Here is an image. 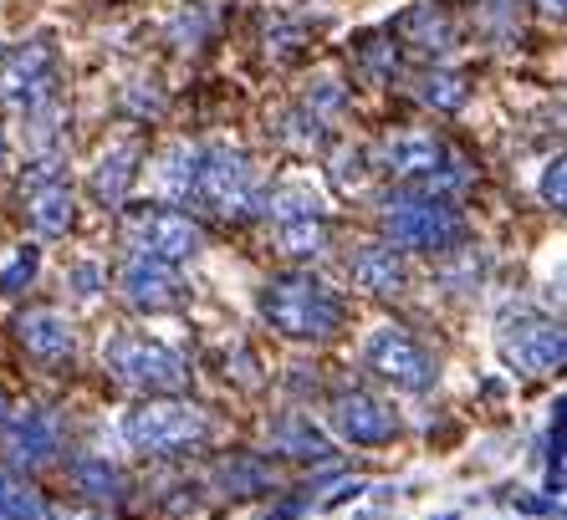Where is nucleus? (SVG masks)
I'll list each match as a JSON object with an SVG mask.
<instances>
[{
	"label": "nucleus",
	"instance_id": "nucleus-32",
	"mask_svg": "<svg viewBox=\"0 0 567 520\" xmlns=\"http://www.w3.org/2000/svg\"><path fill=\"white\" fill-rule=\"evenodd\" d=\"M542 15H553V21H567V0H537Z\"/></svg>",
	"mask_w": 567,
	"mask_h": 520
},
{
	"label": "nucleus",
	"instance_id": "nucleus-25",
	"mask_svg": "<svg viewBox=\"0 0 567 520\" xmlns=\"http://www.w3.org/2000/svg\"><path fill=\"white\" fill-rule=\"evenodd\" d=\"M266 215L281 225V220H302V215H322V205H317V195L307 184H281V189L266 195Z\"/></svg>",
	"mask_w": 567,
	"mask_h": 520
},
{
	"label": "nucleus",
	"instance_id": "nucleus-26",
	"mask_svg": "<svg viewBox=\"0 0 567 520\" xmlns=\"http://www.w3.org/2000/svg\"><path fill=\"white\" fill-rule=\"evenodd\" d=\"M215 485H225V495H256L271 485V475H266V465H256V459H225V465L215 469Z\"/></svg>",
	"mask_w": 567,
	"mask_h": 520
},
{
	"label": "nucleus",
	"instance_id": "nucleus-19",
	"mask_svg": "<svg viewBox=\"0 0 567 520\" xmlns=\"http://www.w3.org/2000/svg\"><path fill=\"white\" fill-rule=\"evenodd\" d=\"M199 169H205V148L199 144H169L164 154H158L154 164V184L158 195L174 199V205H195V189H199Z\"/></svg>",
	"mask_w": 567,
	"mask_h": 520
},
{
	"label": "nucleus",
	"instance_id": "nucleus-20",
	"mask_svg": "<svg viewBox=\"0 0 567 520\" xmlns=\"http://www.w3.org/2000/svg\"><path fill=\"white\" fill-rule=\"evenodd\" d=\"M72 485H78L93 506H113V500L123 495L118 465H107L103 455H78V459H72Z\"/></svg>",
	"mask_w": 567,
	"mask_h": 520
},
{
	"label": "nucleus",
	"instance_id": "nucleus-16",
	"mask_svg": "<svg viewBox=\"0 0 567 520\" xmlns=\"http://www.w3.org/2000/svg\"><path fill=\"white\" fill-rule=\"evenodd\" d=\"M16 337H21V347H27L31 357H41V363H66L72 347H78V332H72V322H66L56 306H31V312H21L16 316Z\"/></svg>",
	"mask_w": 567,
	"mask_h": 520
},
{
	"label": "nucleus",
	"instance_id": "nucleus-13",
	"mask_svg": "<svg viewBox=\"0 0 567 520\" xmlns=\"http://www.w3.org/2000/svg\"><path fill=\"white\" fill-rule=\"evenodd\" d=\"M6 465L11 469H27V475H37V469L56 465V455H62V424H56L52 414H41V408H31V414L11 418V429H6Z\"/></svg>",
	"mask_w": 567,
	"mask_h": 520
},
{
	"label": "nucleus",
	"instance_id": "nucleus-3",
	"mask_svg": "<svg viewBox=\"0 0 567 520\" xmlns=\"http://www.w3.org/2000/svg\"><path fill=\"white\" fill-rule=\"evenodd\" d=\"M205 434H210L205 414L195 404H179V398H148L123 418V439L138 455H185V449L205 444Z\"/></svg>",
	"mask_w": 567,
	"mask_h": 520
},
{
	"label": "nucleus",
	"instance_id": "nucleus-1",
	"mask_svg": "<svg viewBox=\"0 0 567 520\" xmlns=\"http://www.w3.org/2000/svg\"><path fill=\"white\" fill-rule=\"evenodd\" d=\"M383 230L389 240L404 250H424V256H445V250H461L465 240V215L450 205L435 189H399V195L383 199Z\"/></svg>",
	"mask_w": 567,
	"mask_h": 520
},
{
	"label": "nucleus",
	"instance_id": "nucleus-17",
	"mask_svg": "<svg viewBox=\"0 0 567 520\" xmlns=\"http://www.w3.org/2000/svg\"><path fill=\"white\" fill-rule=\"evenodd\" d=\"M138 169H144V138H123V144H113L93 169V195L103 199L107 209H123L128 205L133 179H138Z\"/></svg>",
	"mask_w": 567,
	"mask_h": 520
},
{
	"label": "nucleus",
	"instance_id": "nucleus-9",
	"mask_svg": "<svg viewBox=\"0 0 567 520\" xmlns=\"http://www.w3.org/2000/svg\"><path fill=\"white\" fill-rule=\"evenodd\" d=\"M128 235L133 250H148V256L164 260H195L205 246V230L189 220L185 209H128Z\"/></svg>",
	"mask_w": 567,
	"mask_h": 520
},
{
	"label": "nucleus",
	"instance_id": "nucleus-6",
	"mask_svg": "<svg viewBox=\"0 0 567 520\" xmlns=\"http://www.w3.org/2000/svg\"><path fill=\"white\" fill-rule=\"evenodd\" d=\"M0 97H6V107H16V113H27V117H37L41 107L56 103V46L52 41L37 37L6 56V66H0Z\"/></svg>",
	"mask_w": 567,
	"mask_h": 520
},
{
	"label": "nucleus",
	"instance_id": "nucleus-12",
	"mask_svg": "<svg viewBox=\"0 0 567 520\" xmlns=\"http://www.w3.org/2000/svg\"><path fill=\"white\" fill-rule=\"evenodd\" d=\"M27 195V220L37 225L41 235H66L72 220H78V205H72V184L56 174V158H37V169L21 184Z\"/></svg>",
	"mask_w": 567,
	"mask_h": 520
},
{
	"label": "nucleus",
	"instance_id": "nucleus-2",
	"mask_svg": "<svg viewBox=\"0 0 567 520\" xmlns=\"http://www.w3.org/2000/svg\"><path fill=\"white\" fill-rule=\"evenodd\" d=\"M261 316L277 326L281 337L322 342L343 326V301L332 297L317 275H271L261 291Z\"/></svg>",
	"mask_w": 567,
	"mask_h": 520
},
{
	"label": "nucleus",
	"instance_id": "nucleus-4",
	"mask_svg": "<svg viewBox=\"0 0 567 520\" xmlns=\"http://www.w3.org/2000/svg\"><path fill=\"white\" fill-rule=\"evenodd\" d=\"M103 363H107V373L133 393H179L189 383V363L179 357V352L164 347V342L133 337V332H123V337L107 342Z\"/></svg>",
	"mask_w": 567,
	"mask_h": 520
},
{
	"label": "nucleus",
	"instance_id": "nucleus-24",
	"mask_svg": "<svg viewBox=\"0 0 567 520\" xmlns=\"http://www.w3.org/2000/svg\"><path fill=\"white\" fill-rule=\"evenodd\" d=\"M420 97L430 107H440V113H461L465 97H471V82H465L461 72H424V77H420Z\"/></svg>",
	"mask_w": 567,
	"mask_h": 520
},
{
	"label": "nucleus",
	"instance_id": "nucleus-28",
	"mask_svg": "<svg viewBox=\"0 0 567 520\" xmlns=\"http://www.w3.org/2000/svg\"><path fill=\"white\" fill-rule=\"evenodd\" d=\"M31 275H37V246H21V250H16L11 266L0 271V291H21V287L31 281Z\"/></svg>",
	"mask_w": 567,
	"mask_h": 520
},
{
	"label": "nucleus",
	"instance_id": "nucleus-35",
	"mask_svg": "<svg viewBox=\"0 0 567 520\" xmlns=\"http://www.w3.org/2000/svg\"><path fill=\"white\" fill-rule=\"evenodd\" d=\"M6 418H11V398L0 393V429H6Z\"/></svg>",
	"mask_w": 567,
	"mask_h": 520
},
{
	"label": "nucleus",
	"instance_id": "nucleus-37",
	"mask_svg": "<svg viewBox=\"0 0 567 520\" xmlns=\"http://www.w3.org/2000/svg\"><path fill=\"white\" fill-rule=\"evenodd\" d=\"M0 164H6V133H0Z\"/></svg>",
	"mask_w": 567,
	"mask_h": 520
},
{
	"label": "nucleus",
	"instance_id": "nucleus-27",
	"mask_svg": "<svg viewBox=\"0 0 567 520\" xmlns=\"http://www.w3.org/2000/svg\"><path fill=\"white\" fill-rule=\"evenodd\" d=\"M481 27L496 41H516V0H481Z\"/></svg>",
	"mask_w": 567,
	"mask_h": 520
},
{
	"label": "nucleus",
	"instance_id": "nucleus-36",
	"mask_svg": "<svg viewBox=\"0 0 567 520\" xmlns=\"http://www.w3.org/2000/svg\"><path fill=\"white\" fill-rule=\"evenodd\" d=\"M563 429H567V398L557 404V434H563Z\"/></svg>",
	"mask_w": 567,
	"mask_h": 520
},
{
	"label": "nucleus",
	"instance_id": "nucleus-21",
	"mask_svg": "<svg viewBox=\"0 0 567 520\" xmlns=\"http://www.w3.org/2000/svg\"><path fill=\"white\" fill-rule=\"evenodd\" d=\"M328 240H332V230H328V220H322V215H302V220H281L277 225V250H281V256H291V260L322 256V250H328Z\"/></svg>",
	"mask_w": 567,
	"mask_h": 520
},
{
	"label": "nucleus",
	"instance_id": "nucleus-34",
	"mask_svg": "<svg viewBox=\"0 0 567 520\" xmlns=\"http://www.w3.org/2000/svg\"><path fill=\"white\" fill-rule=\"evenodd\" d=\"M297 510H302V500H287V506H281L277 516H266V520H291V516H297Z\"/></svg>",
	"mask_w": 567,
	"mask_h": 520
},
{
	"label": "nucleus",
	"instance_id": "nucleus-23",
	"mask_svg": "<svg viewBox=\"0 0 567 520\" xmlns=\"http://www.w3.org/2000/svg\"><path fill=\"white\" fill-rule=\"evenodd\" d=\"M0 520H56L47 510L37 490H27V480H16V475H0Z\"/></svg>",
	"mask_w": 567,
	"mask_h": 520
},
{
	"label": "nucleus",
	"instance_id": "nucleus-22",
	"mask_svg": "<svg viewBox=\"0 0 567 520\" xmlns=\"http://www.w3.org/2000/svg\"><path fill=\"white\" fill-rule=\"evenodd\" d=\"M271 444H277V455H291V459H332V444L322 439L307 418H287V424H277Z\"/></svg>",
	"mask_w": 567,
	"mask_h": 520
},
{
	"label": "nucleus",
	"instance_id": "nucleus-30",
	"mask_svg": "<svg viewBox=\"0 0 567 520\" xmlns=\"http://www.w3.org/2000/svg\"><path fill=\"white\" fill-rule=\"evenodd\" d=\"M97 281H103V271H97V266H78V271H72V287H78L82 301L97 297Z\"/></svg>",
	"mask_w": 567,
	"mask_h": 520
},
{
	"label": "nucleus",
	"instance_id": "nucleus-33",
	"mask_svg": "<svg viewBox=\"0 0 567 520\" xmlns=\"http://www.w3.org/2000/svg\"><path fill=\"white\" fill-rule=\"evenodd\" d=\"M56 520H107L103 510H56Z\"/></svg>",
	"mask_w": 567,
	"mask_h": 520
},
{
	"label": "nucleus",
	"instance_id": "nucleus-15",
	"mask_svg": "<svg viewBox=\"0 0 567 520\" xmlns=\"http://www.w3.org/2000/svg\"><path fill=\"white\" fill-rule=\"evenodd\" d=\"M399 41L420 56H445L461 46V27H455V15L435 0H424V6H410V11L399 15Z\"/></svg>",
	"mask_w": 567,
	"mask_h": 520
},
{
	"label": "nucleus",
	"instance_id": "nucleus-29",
	"mask_svg": "<svg viewBox=\"0 0 567 520\" xmlns=\"http://www.w3.org/2000/svg\"><path fill=\"white\" fill-rule=\"evenodd\" d=\"M542 199H547L553 209H563V215H567V154L547 164V174H542Z\"/></svg>",
	"mask_w": 567,
	"mask_h": 520
},
{
	"label": "nucleus",
	"instance_id": "nucleus-10",
	"mask_svg": "<svg viewBox=\"0 0 567 520\" xmlns=\"http://www.w3.org/2000/svg\"><path fill=\"white\" fill-rule=\"evenodd\" d=\"M369 367L383 377V383H394V388L404 393H424V388H435V357L420 347L414 337H404V332H373L369 337Z\"/></svg>",
	"mask_w": 567,
	"mask_h": 520
},
{
	"label": "nucleus",
	"instance_id": "nucleus-5",
	"mask_svg": "<svg viewBox=\"0 0 567 520\" xmlns=\"http://www.w3.org/2000/svg\"><path fill=\"white\" fill-rule=\"evenodd\" d=\"M195 205L220 215V220H246L256 209H266L261 189H256V169L240 148H205V169H199Z\"/></svg>",
	"mask_w": 567,
	"mask_h": 520
},
{
	"label": "nucleus",
	"instance_id": "nucleus-31",
	"mask_svg": "<svg viewBox=\"0 0 567 520\" xmlns=\"http://www.w3.org/2000/svg\"><path fill=\"white\" fill-rule=\"evenodd\" d=\"M547 301L567 312V271H557V275H553V287H547Z\"/></svg>",
	"mask_w": 567,
	"mask_h": 520
},
{
	"label": "nucleus",
	"instance_id": "nucleus-14",
	"mask_svg": "<svg viewBox=\"0 0 567 520\" xmlns=\"http://www.w3.org/2000/svg\"><path fill=\"white\" fill-rule=\"evenodd\" d=\"M332 429L348 444H389L399 439V418L373 393H338L332 398Z\"/></svg>",
	"mask_w": 567,
	"mask_h": 520
},
{
	"label": "nucleus",
	"instance_id": "nucleus-8",
	"mask_svg": "<svg viewBox=\"0 0 567 520\" xmlns=\"http://www.w3.org/2000/svg\"><path fill=\"white\" fill-rule=\"evenodd\" d=\"M379 164L394 179H404V184H420V189H450V184H461V174L450 169V154H445V144H440L435 133H389L383 138V148H379Z\"/></svg>",
	"mask_w": 567,
	"mask_h": 520
},
{
	"label": "nucleus",
	"instance_id": "nucleus-7",
	"mask_svg": "<svg viewBox=\"0 0 567 520\" xmlns=\"http://www.w3.org/2000/svg\"><path fill=\"white\" fill-rule=\"evenodd\" d=\"M502 357L527 377H547L567 367V326L547 316H506L502 322Z\"/></svg>",
	"mask_w": 567,
	"mask_h": 520
},
{
	"label": "nucleus",
	"instance_id": "nucleus-18",
	"mask_svg": "<svg viewBox=\"0 0 567 520\" xmlns=\"http://www.w3.org/2000/svg\"><path fill=\"white\" fill-rule=\"evenodd\" d=\"M348 271H353V287H363L369 297H399L404 281H410L399 246H379V240H373V246H358L353 260H348Z\"/></svg>",
	"mask_w": 567,
	"mask_h": 520
},
{
	"label": "nucleus",
	"instance_id": "nucleus-11",
	"mask_svg": "<svg viewBox=\"0 0 567 520\" xmlns=\"http://www.w3.org/2000/svg\"><path fill=\"white\" fill-rule=\"evenodd\" d=\"M118 291L128 306H138V312H169L174 301L185 297L179 275H174V260L148 256V250H133V256L118 266Z\"/></svg>",
	"mask_w": 567,
	"mask_h": 520
}]
</instances>
